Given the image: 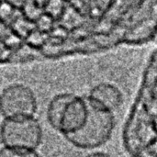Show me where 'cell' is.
Wrapping results in <instances>:
<instances>
[{
	"mask_svg": "<svg viewBox=\"0 0 157 157\" xmlns=\"http://www.w3.org/2000/svg\"><path fill=\"white\" fill-rule=\"evenodd\" d=\"M91 108L80 98L72 94H60L48 105L49 124L65 138L79 132L86 125Z\"/></svg>",
	"mask_w": 157,
	"mask_h": 157,
	"instance_id": "6da1fadb",
	"label": "cell"
},
{
	"mask_svg": "<svg viewBox=\"0 0 157 157\" xmlns=\"http://www.w3.org/2000/svg\"><path fill=\"white\" fill-rule=\"evenodd\" d=\"M42 129L33 117L5 119L0 127V140L5 147L36 150L42 141Z\"/></svg>",
	"mask_w": 157,
	"mask_h": 157,
	"instance_id": "7a4b0ae2",
	"label": "cell"
},
{
	"mask_svg": "<svg viewBox=\"0 0 157 157\" xmlns=\"http://www.w3.org/2000/svg\"><path fill=\"white\" fill-rule=\"evenodd\" d=\"M36 111V97L27 86L10 85L0 94V113L5 119L33 117Z\"/></svg>",
	"mask_w": 157,
	"mask_h": 157,
	"instance_id": "3957f363",
	"label": "cell"
},
{
	"mask_svg": "<svg viewBox=\"0 0 157 157\" xmlns=\"http://www.w3.org/2000/svg\"><path fill=\"white\" fill-rule=\"evenodd\" d=\"M123 98L121 90L109 83H102L96 86L87 98L89 105L96 110L112 113L122 104Z\"/></svg>",
	"mask_w": 157,
	"mask_h": 157,
	"instance_id": "277c9868",
	"label": "cell"
},
{
	"mask_svg": "<svg viewBox=\"0 0 157 157\" xmlns=\"http://www.w3.org/2000/svg\"><path fill=\"white\" fill-rule=\"evenodd\" d=\"M0 157H41L35 150H22L5 147L0 149Z\"/></svg>",
	"mask_w": 157,
	"mask_h": 157,
	"instance_id": "5b68a950",
	"label": "cell"
},
{
	"mask_svg": "<svg viewBox=\"0 0 157 157\" xmlns=\"http://www.w3.org/2000/svg\"><path fill=\"white\" fill-rule=\"evenodd\" d=\"M86 157H110L109 155H107L106 153H102V152H94L89 154Z\"/></svg>",
	"mask_w": 157,
	"mask_h": 157,
	"instance_id": "8992f818",
	"label": "cell"
}]
</instances>
